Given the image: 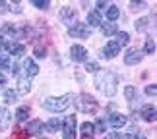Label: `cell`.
Instances as JSON below:
<instances>
[{
  "label": "cell",
  "instance_id": "cell-1",
  "mask_svg": "<svg viewBox=\"0 0 157 139\" xmlns=\"http://www.w3.org/2000/svg\"><path fill=\"white\" fill-rule=\"evenodd\" d=\"M95 85H97V89L101 93H105L107 97H113L117 93L118 79L113 71H101V74H97V77H95Z\"/></svg>",
  "mask_w": 157,
  "mask_h": 139
},
{
  "label": "cell",
  "instance_id": "cell-2",
  "mask_svg": "<svg viewBox=\"0 0 157 139\" xmlns=\"http://www.w3.org/2000/svg\"><path fill=\"white\" fill-rule=\"evenodd\" d=\"M74 99H76L74 93H66L62 97H51V99H45L43 102H41V106H43L45 110H49V112H62L74 102Z\"/></svg>",
  "mask_w": 157,
  "mask_h": 139
},
{
  "label": "cell",
  "instance_id": "cell-3",
  "mask_svg": "<svg viewBox=\"0 0 157 139\" xmlns=\"http://www.w3.org/2000/svg\"><path fill=\"white\" fill-rule=\"evenodd\" d=\"M74 102H76V108L80 112H83V114H91V112L97 110V102H95V99L91 95H87V93H82Z\"/></svg>",
  "mask_w": 157,
  "mask_h": 139
},
{
  "label": "cell",
  "instance_id": "cell-4",
  "mask_svg": "<svg viewBox=\"0 0 157 139\" xmlns=\"http://www.w3.org/2000/svg\"><path fill=\"white\" fill-rule=\"evenodd\" d=\"M68 35L70 37H76V39H87L91 35V29H89L86 23H74L70 29H68Z\"/></svg>",
  "mask_w": 157,
  "mask_h": 139
},
{
  "label": "cell",
  "instance_id": "cell-5",
  "mask_svg": "<svg viewBox=\"0 0 157 139\" xmlns=\"http://www.w3.org/2000/svg\"><path fill=\"white\" fill-rule=\"evenodd\" d=\"M62 137L76 139V116H66V120L62 122Z\"/></svg>",
  "mask_w": 157,
  "mask_h": 139
},
{
  "label": "cell",
  "instance_id": "cell-6",
  "mask_svg": "<svg viewBox=\"0 0 157 139\" xmlns=\"http://www.w3.org/2000/svg\"><path fill=\"white\" fill-rule=\"evenodd\" d=\"M142 56L144 54H142L140 48H130V50L124 54V64L126 66H134V64H138L142 60Z\"/></svg>",
  "mask_w": 157,
  "mask_h": 139
},
{
  "label": "cell",
  "instance_id": "cell-7",
  "mask_svg": "<svg viewBox=\"0 0 157 139\" xmlns=\"http://www.w3.org/2000/svg\"><path fill=\"white\" fill-rule=\"evenodd\" d=\"M70 56H72L74 62H86L87 60V50L83 46H80V45H74L72 50H70Z\"/></svg>",
  "mask_w": 157,
  "mask_h": 139
},
{
  "label": "cell",
  "instance_id": "cell-8",
  "mask_svg": "<svg viewBox=\"0 0 157 139\" xmlns=\"http://www.w3.org/2000/svg\"><path fill=\"white\" fill-rule=\"evenodd\" d=\"M10 122H12V114L6 106H0V131H6L10 128Z\"/></svg>",
  "mask_w": 157,
  "mask_h": 139
},
{
  "label": "cell",
  "instance_id": "cell-9",
  "mask_svg": "<svg viewBox=\"0 0 157 139\" xmlns=\"http://www.w3.org/2000/svg\"><path fill=\"white\" fill-rule=\"evenodd\" d=\"M60 20L64 23H70V27L76 23V8H62L60 10Z\"/></svg>",
  "mask_w": 157,
  "mask_h": 139
},
{
  "label": "cell",
  "instance_id": "cell-10",
  "mask_svg": "<svg viewBox=\"0 0 157 139\" xmlns=\"http://www.w3.org/2000/svg\"><path fill=\"white\" fill-rule=\"evenodd\" d=\"M126 122H128V118H126L124 114L114 112V114H111V116H109V124H111L114 130H118V128H122V126H126Z\"/></svg>",
  "mask_w": 157,
  "mask_h": 139
},
{
  "label": "cell",
  "instance_id": "cell-11",
  "mask_svg": "<svg viewBox=\"0 0 157 139\" xmlns=\"http://www.w3.org/2000/svg\"><path fill=\"white\" fill-rule=\"evenodd\" d=\"M101 23H103V17H101V14H99L97 10H93V12H89V14H87V23H86V25L89 29H91V27H99Z\"/></svg>",
  "mask_w": 157,
  "mask_h": 139
},
{
  "label": "cell",
  "instance_id": "cell-12",
  "mask_svg": "<svg viewBox=\"0 0 157 139\" xmlns=\"http://www.w3.org/2000/svg\"><path fill=\"white\" fill-rule=\"evenodd\" d=\"M118 52H120V46L114 43V41H109V43L105 45V48H103V56L105 58H114Z\"/></svg>",
  "mask_w": 157,
  "mask_h": 139
},
{
  "label": "cell",
  "instance_id": "cell-13",
  "mask_svg": "<svg viewBox=\"0 0 157 139\" xmlns=\"http://www.w3.org/2000/svg\"><path fill=\"white\" fill-rule=\"evenodd\" d=\"M23 70H25V75L27 77H35V75L39 74V66L35 64L31 58H27L25 62H23Z\"/></svg>",
  "mask_w": 157,
  "mask_h": 139
},
{
  "label": "cell",
  "instance_id": "cell-14",
  "mask_svg": "<svg viewBox=\"0 0 157 139\" xmlns=\"http://www.w3.org/2000/svg\"><path fill=\"white\" fill-rule=\"evenodd\" d=\"M142 118L146 120V122H155V118H157V110H155V106H153V104L144 106V108H142Z\"/></svg>",
  "mask_w": 157,
  "mask_h": 139
},
{
  "label": "cell",
  "instance_id": "cell-15",
  "mask_svg": "<svg viewBox=\"0 0 157 139\" xmlns=\"http://www.w3.org/2000/svg\"><path fill=\"white\" fill-rule=\"evenodd\" d=\"M39 131H43V122H41V120H31V122L27 124V128H25L27 135H37Z\"/></svg>",
  "mask_w": 157,
  "mask_h": 139
},
{
  "label": "cell",
  "instance_id": "cell-16",
  "mask_svg": "<svg viewBox=\"0 0 157 139\" xmlns=\"http://www.w3.org/2000/svg\"><path fill=\"white\" fill-rule=\"evenodd\" d=\"M101 31H103L105 37L117 35V23H101Z\"/></svg>",
  "mask_w": 157,
  "mask_h": 139
},
{
  "label": "cell",
  "instance_id": "cell-17",
  "mask_svg": "<svg viewBox=\"0 0 157 139\" xmlns=\"http://www.w3.org/2000/svg\"><path fill=\"white\" fill-rule=\"evenodd\" d=\"M43 128H45L47 131H58V130H60V120H58V118H51L49 122L43 124Z\"/></svg>",
  "mask_w": 157,
  "mask_h": 139
},
{
  "label": "cell",
  "instance_id": "cell-18",
  "mask_svg": "<svg viewBox=\"0 0 157 139\" xmlns=\"http://www.w3.org/2000/svg\"><path fill=\"white\" fill-rule=\"evenodd\" d=\"M118 46H126L130 43V35L126 33V31H120V33H117V41H114Z\"/></svg>",
  "mask_w": 157,
  "mask_h": 139
},
{
  "label": "cell",
  "instance_id": "cell-19",
  "mask_svg": "<svg viewBox=\"0 0 157 139\" xmlns=\"http://www.w3.org/2000/svg\"><path fill=\"white\" fill-rule=\"evenodd\" d=\"M124 95H126V101H136L138 99V89L134 85H126L124 87Z\"/></svg>",
  "mask_w": 157,
  "mask_h": 139
},
{
  "label": "cell",
  "instance_id": "cell-20",
  "mask_svg": "<svg viewBox=\"0 0 157 139\" xmlns=\"http://www.w3.org/2000/svg\"><path fill=\"white\" fill-rule=\"evenodd\" d=\"M17 91L20 93H29V89H31V81H29V77H21L20 81H17Z\"/></svg>",
  "mask_w": 157,
  "mask_h": 139
},
{
  "label": "cell",
  "instance_id": "cell-21",
  "mask_svg": "<svg viewBox=\"0 0 157 139\" xmlns=\"http://www.w3.org/2000/svg\"><path fill=\"white\" fill-rule=\"evenodd\" d=\"M118 16H120V10L117 8V6H109V8H107V20L111 23L114 20H118Z\"/></svg>",
  "mask_w": 157,
  "mask_h": 139
},
{
  "label": "cell",
  "instance_id": "cell-22",
  "mask_svg": "<svg viewBox=\"0 0 157 139\" xmlns=\"http://www.w3.org/2000/svg\"><path fill=\"white\" fill-rule=\"evenodd\" d=\"M29 118V106H20L16 112V120L17 122H23V120Z\"/></svg>",
  "mask_w": 157,
  "mask_h": 139
},
{
  "label": "cell",
  "instance_id": "cell-23",
  "mask_svg": "<svg viewBox=\"0 0 157 139\" xmlns=\"http://www.w3.org/2000/svg\"><path fill=\"white\" fill-rule=\"evenodd\" d=\"M8 50L14 54V56H21V54L25 52V46L20 45V43H14V45H10V46H8Z\"/></svg>",
  "mask_w": 157,
  "mask_h": 139
},
{
  "label": "cell",
  "instance_id": "cell-24",
  "mask_svg": "<svg viewBox=\"0 0 157 139\" xmlns=\"http://www.w3.org/2000/svg\"><path fill=\"white\" fill-rule=\"evenodd\" d=\"M16 99H17V93L14 91V89H6V91H4V102H6V104L14 102Z\"/></svg>",
  "mask_w": 157,
  "mask_h": 139
},
{
  "label": "cell",
  "instance_id": "cell-25",
  "mask_svg": "<svg viewBox=\"0 0 157 139\" xmlns=\"http://www.w3.org/2000/svg\"><path fill=\"white\" fill-rule=\"evenodd\" d=\"M82 134L86 135V137L93 135V134H95V126H93L91 122H86V124H82Z\"/></svg>",
  "mask_w": 157,
  "mask_h": 139
},
{
  "label": "cell",
  "instance_id": "cell-26",
  "mask_svg": "<svg viewBox=\"0 0 157 139\" xmlns=\"http://www.w3.org/2000/svg\"><path fill=\"white\" fill-rule=\"evenodd\" d=\"M149 27V20L147 17H140V20L136 21V31H146Z\"/></svg>",
  "mask_w": 157,
  "mask_h": 139
},
{
  "label": "cell",
  "instance_id": "cell-27",
  "mask_svg": "<svg viewBox=\"0 0 157 139\" xmlns=\"http://www.w3.org/2000/svg\"><path fill=\"white\" fill-rule=\"evenodd\" d=\"M144 50H146V54H153L155 52V39L153 37L146 39V46H144Z\"/></svg>",
  "mask_w": 157,
  "mask_h": 139
},
{
  "label": "cell",
  "instance_id": "cell-28",
  "mask_svg": "<svg viewBox=\"0 0 157 139\" xmlns=\"http://www.w3.org/2000/svg\"><path fill=\"white\" fill-rule=\"evenodd\" d=\"M33 52H35V56L37 58H45V46L41 45V43H35V46H33Z\"/></svg>",
  "mask_w": 157,
  "mask_h": 139
},
{
  "label": "cell",
  "instance_id": "cell-29",
  "mask_svg": "<svg viewBox=\"0 0 157 139\" xmlns=\"http://www.w3.org/2000/svg\"><path fill=\"white\" fill-rule=\"evenodd\" d=\"M10 58L6 54H0V70H10Z\"/></svg>",
  "mask_w": 157,
  "mask_h": 139
},
{
  "label": "cell",
  "instance_id": "cell-30",
  "mask_svg": "<svg viewBox=\"0 0 157 139\" xmlns=\"http://www.w3.org/2000/svg\"><path fill=\"white\" fill-rule=\"evenodd\" d=\"M86 71H89V74H97V71H99V64L97 62H87L86 64Z\"/></svg>",
  "mask_w": 157,
  "mask_h": 139
},
{
  "label": "cell",
  "instance_id": "cell-31",
  "mask_svg": "<svg viewBox=\"0 0 157 139\" xmlns=\"http://www.w3.org/2000/svg\"><path fill=\"white\" fill-rule=\"evenodd\" d=\"M93 126H95V131H105V128H107V120H105V118H99Z\"/></svg>",
  "mask_w": 157,
  "mask_h": 139
},
{
  "label": "cell",
  "instance_id": "cell-32",
  "mask_svg": "<svg viewBox=\"0 0 157 139\" xmlns=\"http://www.w3.org/2000/svg\"><path fill=\"white\" fill-rule=\"evenodd\" d=\"M105 139H130V135H128V134L120 135V134H117V131H113V134H109V135H105Z\"/></svg>",
  "mask_w": 157,
  "mask_h": 139
},
{
  "label": "cell",
  "instance_id": "cell-33",
  "mask_svg": "<svg viewBox=\"0 0 157 139\" xmlns=\"http://www.w3.org/2000/svg\"><path fill=\"white\" fill-rule=\"evenodd\" d=\"M33 6H37L39 10H47L49 8V2L47 0H33Z\"/></svg>",
  "mask_w": 157,
  "mask_h": 139
},
{
  "label": "cell",
  "instance_id": "cell-34",
  "mask_svg": "<svg viewBox=\"0 0 157 139\" xmlns=\"http://www.w3.org/2000/svg\"><path fill=\"white\" fill-rule=\"evenodd\" d=\"M146 95H149V97H155L157 95V85H155V83H151V85L146 87Z\"/></svg>",
  "mask_w": 157,
  "mask_h": 139
},
{
  "label": "cell",
  "instance_id": "cell-35",
  "mask_svg": "<svg viewBox=\"0 0 157 139\" xmlns=\"http://www.w3.org/2000/svg\"><path fill=\"white\" fill-rule=\"evenodd\" d=\"M8 43H6V39L4 37H0V52H4V50H8Z\"/></svg>",
  "mask_w": 157,
  "mask_h": 139
},
{
  "label": "cell",
  "instance_id": "cell-36",
  "mask_svg": "<svg viewBox=\"0 0 157 139\" xmlns=\"http://www.w3.org/2000/svg\"><path fill=\"white\" fill-rule=\"evenodd\" d=\"M10 6H12L10 10H12V12H16V14H20V12H21V6H20V2H16V4H10Z\"/></svg>",
  "mask_w": 157,
  "mask_h": 139
},
{
  "label": "cell",
  "instance_id": "cell-37",
  "mask_svg": "<svg viewBox=\"0 0 157 139\" xmlns=\"http://www.w3.org/2000/svg\"><path fill=\"white\" fill-rule=\"evenodd\" d=\"M142 6H146L144 2H132V10H140Z\"/></svg>",
  "mask_w": 157,
  "mask_h": 139
},
{
  "label": "cell",
  "instance_id": "cell-38",
  "mask_svg": "<svg viewBox=\"0 0 157 139\" xmlns=\"http://www.w3.org/2000/svg\"><path fill=\"white\" fill-rule=\"evenodd\" d=\"M4 85H6V75L2 74V71H0V89H2Z\"/></svg>",
  "mask_w": 157,
  "mask_h": 139
},
{
  "label": "cell",
  "instance_id": "cell-39",
  "mask_svg": "<svg viewBox=\"0 0 157 139\" xmlns=\"http://www.w3.org/2000/svg\"><path fill=\"white\" fill-rule=\"evenodd\" d=\"M97 8L99 10H107V2H97Z\"/></svg>",
  "mask_w": 157,
  "mask_h": 139
},
{
  "label": "cell",
  "instance_id": "cell-40",
  "mask_svg": "<svg viewBox=\"0 0 157 139\" xmlns=\"http://www.w3.org/2000/svg\"><path fill=\"white\" fill-rule=\"evenodd\" d=\"M134 139H147V137H146V135H142V134H136Z\"/></svg>",
  "mask_w": 157,
  "mask_h": 139
},
{
  "label": "cell",
  "instance_id": "cell-41",
  "mask_svg": "<svg viewBox=\"0 0 157 139\" xmlns=\"http://www.w3.org/2000/svg\"><path fill=\"white\" fill-rule=\"evenodd\" d=\"M82 139H91V137H82Z\"/></svg>",
  "mask_w": 157,
  "mask_h": 139
},
{
  "label": "cell",
  "instance_id": "cell-42",
  "mask_svg": "<svg viewBox=\"0 0 157 139\" xmlns=\"http://www.w3.org/2000/svg\"><path fill=\"white\" fill-rule=\"evenodd\" d=\"M39 139H45V137H39Z\"/></svg>",
  "mask_w": 157,
  "mask_h": 139
}]
</instances>
